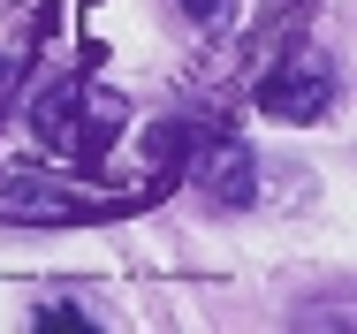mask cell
Returning a JSON list of instances; mask_svg holds the SVG:
<instances>
[{
  "mask_svg": "<svg viewBox=\"0 0 357 334\" xmlns=\"http://www.w3.org/2000/svg\"><path fill=\"white\" fill-rule=\"evenodd\" d=\"M122 122H130V107H122L107 84H91L84 68L46 76V84L31 91V130H38V144H46L61 167H91L99 152H114Z\"/></svg>",
  "mask_w": 357,
  "mask_h": 334,
  "instance_id": "6da1fadb",
  "label": "cell"
},
{
  "mask_svg": "<svg viewBox=\"0 0 357 334\" xmlns=\"http://www.w3.org/2000/svg\"><path fill=\"white\" fill-rule=\"evenodd\" d=\"M259 107L274 114V122H319L327 107H335V61H327V46H296L282 61L259 76Z\"/></svg>",
  "mask_w": 357,
  "mask_h": 334,
  "instance_id": "7a4b0ae2",
  "label": "cell"
},
{
  "mask_svg": "<svg viewBox=\"0 0 357 334\" xmlns=\"http://www.w3.org/2000/svg\"><path fill=\"white\" fill-rule=\"evenodd\" d=\"M183 152H190V160H183V175L206 190V205L236 213V205L259 198V152H251L243 137H190Z\"/></svg>",
  "mask_w": 357,
  "mask_h": 334,
  "instance_id": "3957f363",
  "label": "cell"
},
{
  "mask_svg": "<svg viewBox=\"0 0 357 334\" xmlns=\"http://www.w3.org/2000/svg\"><path fill=\"white\" fill-rule=\"evenodd\" d=\"M31 319H38V327H91V312H76L69 296H46V304H38Z\"/></svg>",
  "mask_w": 357,
  "mask_h": 334,
  "instance_id": "277c9868",
  "label": "cell"
},
{
  "mask_svg": "<svg viewBox=\"0 0 357 334\" xmlns=\"http://www.w3.org/2000/svg\"><path fill=\"white\" fill-rule=\"evenodd\" d=\"M15 76H23V54H0V114H8V99H15Z\"/></svg>",
  "mask_w": 357,
  "mask_h": 334,
  "instance_id": "5b68a950",
  "label": "cell"
},
{
  "mask_svg": "<svg viewBox=\"0 0 357 334\" xmlns=\"http://www.w3.org/2000/svg\"><path fill=\"white\" fill-rule=\"evenodd\" d=\"M183 8H190V23H228L236 0H183Z\"/></svg>",
  "mask_w": 357,
  "mask_h": 334,
  "instance_id": "8992f818",
  "label": "cell"
}]
</instances>
